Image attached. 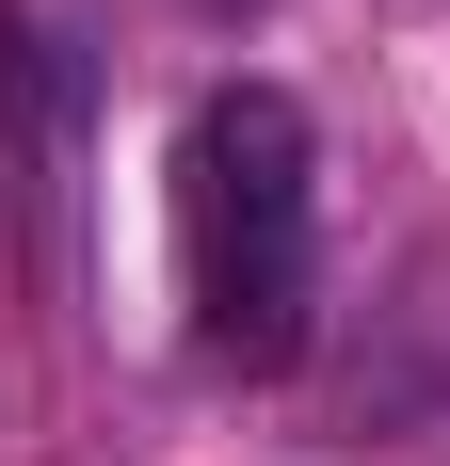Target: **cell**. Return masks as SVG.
I'll return each instance as SVG.
<instances>
[{
    "label": "cell",
    "mask_w": 450,
    "mask_h": 466,
    "mask_svg": "<svg viewBox=\"0 0 450 466\" xmlns=\"http://www.w3.org/2000/svg\"><path fill=\"white\" fill-rule=\"evenodd\" d=\"M210 16H241V0H210Z\"/></svg>",
    "instance_id": "obj_2"
},
{
    "label": "cell",
    "mask_w": 450,
    "mask_h": 466,
    "mask_svg": "<svg viewBox=\"0 0 450 466\" xmlns=\"http://www.w3.org/2000/svg\"><path fill=\"white\" fill-rule=\"evenodd\" d=\"M178 258H193V322L225 370H290L306 354V96L290 81H210L178 129Z\"/></svg>",
    "instance_id": "obj_1"
}]
</instances>
